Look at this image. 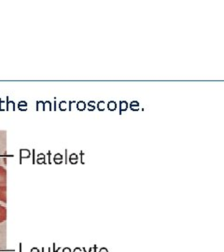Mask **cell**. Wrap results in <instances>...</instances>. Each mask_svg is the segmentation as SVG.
Instances as JSON below:
<instances>
[{"instance_id": "cell-6", "label": "cell", "mask_w": 224, "mask_h": 252, "mask_svg": "<svg viewBox=\"0 0 224 252\" xmlns=\"http://www.w3.org/2000/svg\"><path fill=\"white\" fill-rule=\"evenodd\" d=\"M97 108H98L100 110H103V109L105 108V103H104L103 101L99 102V104L97 105Z\"/></svg>"}, {"instance_id": "cell-5", "label": "cell", "mask_w": 224, "mask_h": 252, "mask_svg": "<svg viewBox=\"0 0 224 252\" xmlns=\"http://www.w3.org/2000/svg\"><path fill=\"white\" fill-rule=\"evenodd\" d=\"M78 108H79L80 110H83V109L85 108V103H84V102H80V103L78 104Z\"/></svg>"}, {"instance_id": "cell-1", "label": "cell", "mask_w": 224, "mask_h": 252, "mask_svg": "<svg viewBox=\"0 0 224 252\" xmlns=\"http://www.w3.org/2000/svg\"><path fill=\"white\" fill-rule=\"evenodd\" d=\"M7 184V170L5 167L0 165V186Z\"/></svg>"}, {"instance_id": "cell-7", "label": "cell", "mask_w": 224, "mask_h": 252, "mask_svg": "<svg viewBox=\"0 0 224 252\" xmlns=\"http://www.w3.org/2000/svg\"><path fill=\"white\" fill-rule=\"evenodd\" d=\"M126 108H127V103H126V102H123V103H122V110L125 111Z\"/></svg>"}, {"instance_id": "cell-8", "label": "cell", "mask_w": 224, "mask_h": 252, "mask_svg": "<svg viewBox=\"0 0 224 252\" xmlns=\"http://www.w3.org/2000/svg\"><path fill=\"white\" fill-rule=\"evenodd\" d=\"M91 107V109H94L95 108V102H90L89 108Z\"/></svg>"}, {"instance_id": "cell-2", "label": "cell", "mask_w": 224, "mask_h": 252, "mask_svg": "<svg viewBox=\"0 0 224 252\" xmlns=\"http://www.w3.org/2000/svg\"><path fill=\"white\" fill-rule=\"evenodd\" d=\"M0 201L7 203V185L0 186Z\"/></svg>"}, {"instance_id": "cell-4", "label": "cell", "mask_w": 224, "mask_h": 252, "mask_svg": "<svg viewBox=\"0 0 224 252\" xmlns=\"http://www.w3.org/2000/svg\"><path fill=\"white\" fill-rule=\"evenodd\" d=\"M116 107L117 105L115 102H112V101H111V102L108 103V108H109V110H111V111H112V110H115Z\"/></svg>"}, {"instance_id": "cell-3", "label": "cell", "mask_w": 224, "mask_h": 252, "mask_svg": "<svg viewBox=\"0 0 224 252\" xmlns=\"http://www.w3.org/2000/svg\"><path fill=\"white\" fill-rule=\"evenodd\" d=\"M7 220V208L0 206V223L4 222Z\"/></svg>"}]
</instances>
